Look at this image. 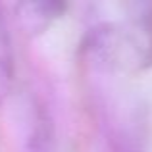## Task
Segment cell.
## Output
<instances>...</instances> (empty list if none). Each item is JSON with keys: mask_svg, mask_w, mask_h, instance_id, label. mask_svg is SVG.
Masks as SVG:
<instances>
[{"mask_svg": "<svg viewBox=\"0 0 152 152\" xmlns=\"http://www.w3.org/2000/svg\"><path fill=\"white\" fill-rule=\"evenodd\" d=\"M115 152H139V150L133 148V146H129V145H121V146L115 148Z\"/></svg>", "mask_w": 152, "mask_h": 152, "instance_id": "obj_4", "label": "cell"}, {"mask_svg": "<svg viewBox=\"0 0 152 152\" xmlns=\"http://www.w3.org/2000/svg\"><path fill=\"white\" fill-rule=\"evenodd\" d=\"M89 48L100 62L139 67L152 60V14L146 4H131L119 19H100L89 29Z\"/></svg>", "mask_w": 152, "mask_h": 152, "instance_id": "obj_1", "label": "cell"}, {"mask_svg": "<svg viewBox=\"0 0 152 152\" xmlns=\"http://www.w3.org/2000/svg\"><path fill=\"white\" fill-rule=\"evenodd\" d=\"M64 12V4L58 2H35V4H21L19 6V18L27 31H35L48 25L50 19L58 18Z\"/></svg>", "mask_w": 152, "mask_h": 152, "instance_id": "obj_2", "label": "cell"}, {"mask_svg": "<svg viewBox=\"0 0 152 152\" xmlns=\"http://www.w3.org/2000/svg\"><path fill=\"white\" fill-rule=\"evenodd\" d=\"M14 58H12V45H10V33H8L6 18L0 8V96L8 91L12 81V69H14Z\"/></svg>", "mask_w": 152, "mask_h": 152, "instance_id": "obj_3", "label": "cell"}]
</instances>
